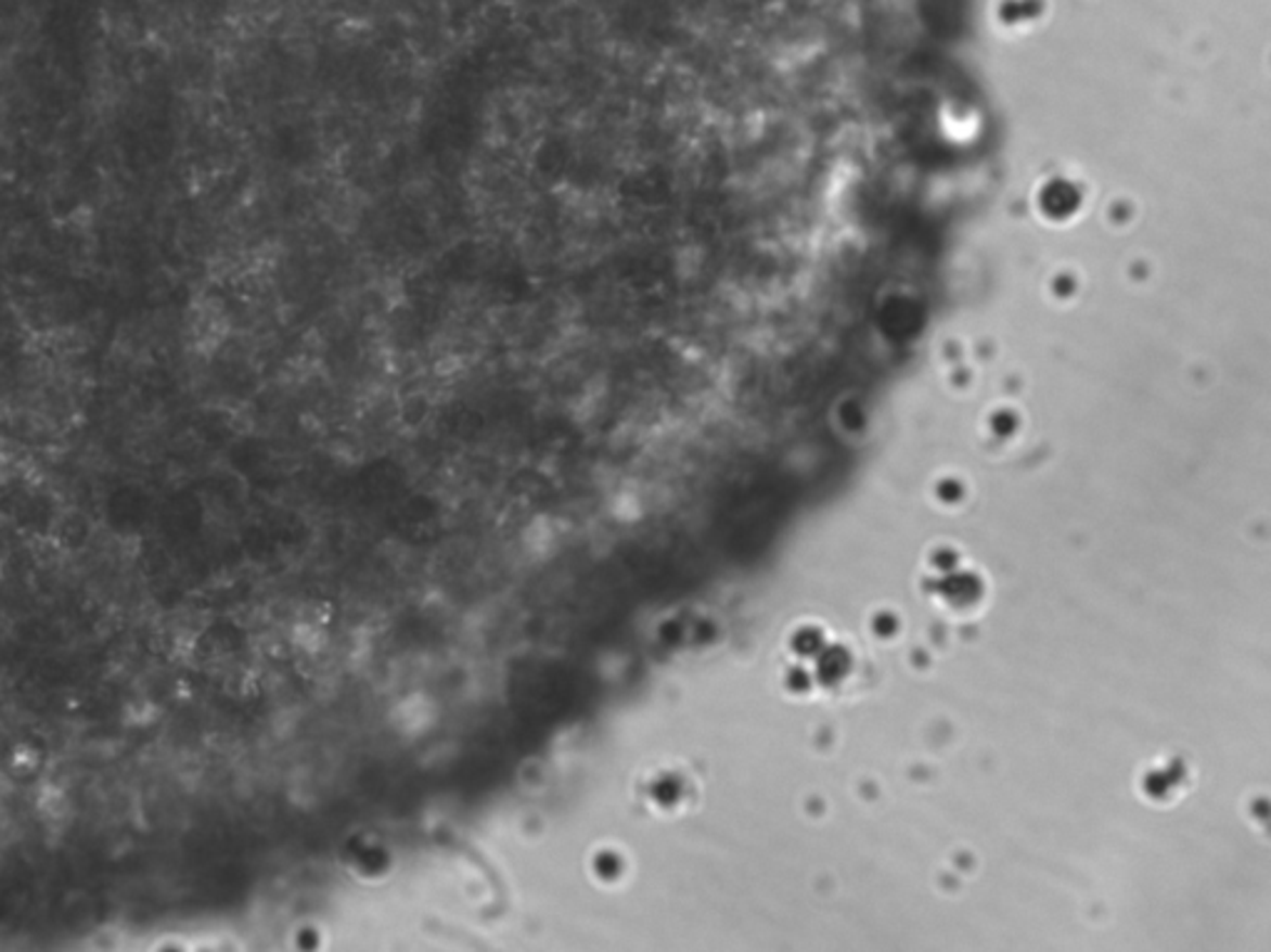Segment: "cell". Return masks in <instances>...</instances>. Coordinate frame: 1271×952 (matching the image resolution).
<instances>
[{"instance_id":"cell-1","label":"cell","mask_w":1271,"mask_h":952,"mask_svg":"<svg viewBox=\"0 0 1271 952\" xmlns=\"http://www.w3.org/2000/svg\"><path fill=\"white\" fill-rule=\"evenodd\" d=\"M3 80H5V78H3V70H0V92H3V85H5Z\"/></svg>"}]
</instances>
